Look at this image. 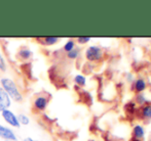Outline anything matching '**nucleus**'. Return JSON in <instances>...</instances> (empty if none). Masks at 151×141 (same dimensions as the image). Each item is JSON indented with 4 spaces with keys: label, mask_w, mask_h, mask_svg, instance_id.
<instances>
[{
    "label": "nucleus",
    "mask_w": 151,
    "mask_h": 141,
    "mask_svg": "<svg viewBox=\"0 0 151 141\" xmlns=\"http://www.w3.org/2000/svg\"><path fill=\"white\" fill-rule=\"evenodd\" d=\"M0 83H1L2 89L8 94V96L12 99L16 100V101H22L23 100L22 93L19 91L16 83L12 79H9V78H2L0 80Z\"/></svg>",
    "instance_id": "nucleus-1"
},
{
    "label": "nucleus",
    "mask_w": 151,
    "mask_h": 141,
    "mask_svg": "<svg viewBox=\"0 0 151 141\" xmlns=\"http://www.w3.org/2000/svg\"><path fill=\"white\" fill-rule=\"evenodd\" d=\"M1 115H2V118H3L4 121H5L7 124H9L10 126L16 127V128H19L21 126L20 123H19V121H18V117H17V115H14L12 111H9V109H5V111H2Z\"/></svg>",
    "instance_id": "nucleus-2"
},
{
    "label": "nucleus",
    "mask_w": 151,
    "mask_h": 141,
    "mask_svg": "<svg viewBox=\"0 0 151 141\" xmlns=\"http://www.w3.org/2000/svg\"><path fill=\"white\" fill-rule=\"evenodd\" d=\"M86 56L90 62H95L102 57V50L98 46H91L86 49Z\"/></svg>",
    "instance_id": "nucleus-3"
},
{
    "label": "nucleus",
    "mask_w": 151,
    "mask_h": 141,
    "mask_svg": "<svg viewBox=\"0 0 151 141\" xmlns=\"http://www.w3.org/2000/svg\"><path fill=\"white\" fill-rule=\"evenodd\" d=\"M12 106V99L8 96V94L0 87V111H3L5 109H8V107Z\"/></svg>",
    "instance_id": "nucleus-4"
},
{
    "label": "nucleus",
    "mask_w": 151,
    "mask_h": 141,
    "mask_svg": "<svg viewBox=\"0 0 151 141\" xmlns=\"http://www.w3.org/2000/svg\"><path fill=\"white\" fill-rule=\"evenodd\" d=\"M0 137L4 140H9V141H17V135L12 129L2 126L0 124Z\"/></svg>",
    "instance_id": "nucleus-5"
},
{
    "label": "nucleus",
    "mask_w": 151,
    "mask_h": 141,
    "mask_svg": "<svg viewBox=\"0 0 151 141\" xmlns=\"http://www.w3.org/2000/svg\"><path fill=\"white\" fill-rule=\"evenodd\" d=\"M48 104V99L45 96H37L34 100V108L36 111H45L46 106Z\"/></svg>",
    "instance_id": "nucleus-6"
},
{
    "label": "nucleus",
    "mask_w": 151,
    "mask_h": 141,
    "mask_svg": "<svg viewBox=\"0 0 151 141\" xmlns=\"http://www.w3.org/2000/svg\"><path fill=\"white\" fill-rule=\"evenodd\" d=\"M32 55H33V53L28 47H22L18 52V56L20 57V60H27L29 58H31Z\"/></svg>",
    "instance_id": "nucleus-7"
},
{
    "label": "nucleus",
    "mask_w": 151,
    "mask_h": 141,
    "mask_svg": "<svg viewBox=\"0 0 151 141\" xmlns=\"http://www.w3.org/2000/svg\"><path fill=\"white\" fill-rule=\"evenodd\" d=\"M134 136H135L137 139H140L144 136V129L142 126L137 125L135 128H134Z\"/></svg>",
    "instance_id": "nucleus-8"
},
{
    "label": "nucleus",
    "mask_w": 151,
    "mask_h": 141,
    "mask_svg": "<svg viewBox=\"0 0 151 141\" xmlns=\"http://www.w3.org/2000/svg\"><path fill=\"white\" fill-rule=\"evenodd\" d=\"M135 88H136V91H137V92L143 91V90L146 88L145 81H144V80H142V79L137 80V81H136V83H135Z\"/></svg>",
    "instance_id": "nucleus-9"
},
{
    "label": "nucleus",
    "mask_w": 151,
    "mask_h": 141,
    "mask_svg": "<svg viewBox=\"0 0 151 141\" xmlns=\"http://www.w3.org/2000/svg\"><path fill=\"white\" fill-rule=\"evenodd\" d=\"M42 43L45 44V45H54L56 44L57 42L59 41V38L58 37H44L42 39Z\"/></svg>",
    "instance_id": "nucleus-10"
},
{
    "label": "nucleus",
    "mask_w": 151,
    "mask_h": 141,
    "mask_svg": "<svg viewBox=\"0 0 151 141\" xmlns=\"http://www.w3.org/2000/svg\"><path fill=\"white\" fill-rule=\"evenodd\" d=\"M18 121H19V123H20V125H25V126L29 125V123H30L29 117H27L24 113H21V115H18Z\"/></svg>",
    "instance_id": "nucleus-11"
},
{
    "label": "nucleus",
    "mask_w": 151,
    "mask_h": 141,
    "mask_svg": "<svg viewBox=\"0 0 151 141\" xmlns=\"http://www.w3.org/2000/svg\"><path fill=\"white\" fill-rule=\"evenodd\" d=\"M74 47H75V42H74L73 40H68L65 45H64V50H65L66 52H69V51H71V50H73Z\"/></svg>",
    "instance_id": "nucleus-12"
},
{
    "label": "nucleus",
    "mask_w": 151,
    "mask_h": 141,
    "mask_svg": "<svg viewBox=\"0 0 151 141\" xmlns=\"http://www.w3.org/2000/svg\"><path fill=\"white\" fill-rule=\"evenodd\" d=\"M74 81H75V83L77 84V85H80V86H84V85H86V77H83L82 75L75 76V78H74Z\"/></svg>",
    "instance_id": "nucleus-13"
},
{
    "label": "nucleus",
    "mask_w": 151,
    "mask_h": 141,
    "mask_svg": "<svg viewBox=\"0 0 151 141\" xmlns=\"http://www.w3.org/2000/svg\"><path fill=\"white\" fill-rule=\"evenodd\" d=\"M79 55V49H73L71 51L67 52V56L71 60H75L77 58V56Z\"/></svg>",
    "instance_id": "nucleus-14"
},
{
    "label": "nucleus",
    "mask_w": 151,
    "mask_h": 141,
    "mask_svg": "<svg viewBox=\"0 0 151 141\" xmlns=\"http://www.w3.org/2000/svg\"><path fill=\"white\" fill-rule=\"evenodd\" d=\"M143 115L145 118L151 119V106H147L143 107Z\"/></svg>",
    "instance_id": "nucleus-15"
},
{
    "label": "nucleus",
    "mask_w": 151,
    "mask_h": 141,
    "mask_svg": "<svg viewBox=\"0 0 151 141\" xmlns=\"http://www.w3.org/2000/svg\"><path fill=\"white\" fill-rule=\"evenodd\" d=\"M0 71H2V72L6 71V64H5V60H4L3 56H2L1 52H0Z\"/></svg>",
    "instance_id": "nucleus-16"
},
{
    "label": "nucleus",
    "mask_w": 151,
    "mask_h": 141,
    "mask_svg": "<svg viewBox=\"0 0 151 141\" xmlns=\"http://www.w3.org/2000/svg\"><path fill=\"white\" fill-rule=\"evenodd\" d=\"M91 40L90 37H79L77 38V41L79 42L80 44H84V43H88V41Z\"/></svg>",
    "instance_id": "nucleus-17"
},
{
    "label": "nucleus",
    "mask_w": 151,
    "mask_h": 141,
    "mask_svg": "<svg viewBox=\"0 0 151 141\" xmlns=\"http://www.w3.org/2000/svg\"><path fill=\"white\" fill-rule=\"evenodd\" d=\"M23 141H38V140H34V139H32L31 137H27V138H25Z\"/></svg>",
    "instance_id": "nucleus-18"
},
{
    "label": "nucleus",
    "mask_w": 151,
    "mask_h": 141,
    "mask_svg": "<svg viewBox=\"0 0 151 141\" xmlns=\"http://www.w3.org/2000/svg\"><path fill=\"white\" fill-rule=\"evenodd\" d=\"M4 141H9V140H4Z\"/></svg>",
    "instance_id": "nucleus-19"
}]
</instances>
